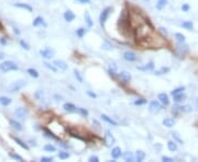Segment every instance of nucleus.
Here are the masks:
<instances>
[{"mask_svg":"<svg viewBox=\"0 0 198 162\" xmlns=\"http://www.w3.org/2000/svg\"><path fill=\"white\" fill-rule=\"evenodd\" d=\"M78 1L82 3H90V0H78Z\"/></svg>","mask_w":198,"mask_h":162,"instance_id":"052dcab7","label":"nucleus"},{"mask_svg":"<svg viewBox=\"0 0 198 162\" xmlns=\"http://www.w3.org/2000/svg\"><path fill=\"white\" fill-rule=\"evenodd\" d=\"M129 20H130V24L133 29L138 28V26L142 25L146 22L144 18L142 17L140 12H135V11H129Z\"/></svg>","mask_w":198,"mask_h":162,"instance_id":"7ed1b4c3","label":"nucleus"},{"mask_svg":"<svg viewBox=\"0 0 198 162\" xmlns=\"http://www.w3.org/2000/svg\"><path fill=\"white\" fill-rule=\"evenodd\" d=\"M146 103V101H145L144 99H140V100H137V101H134V105H143Z\"/></svg>","mask_w":198,"mask_h":162,"instance_id":"8fccbe9b","label":"nucleus"},{"mask_svg":"<svg viewBox=\"0 0 198 162\" xmlns=\"http://www.w3.org/2000/svg\"><path fill=\"white\" fill-rule=\"evenodd\" d=\"M74 75H75V78L78 80V82L83 83V81H84V80H83V77H82V75L79 73V71H77L76 69H75V70H74Z\"/></svg>","mask_w":198,"mask_h":162,"instance_id":"a18cd8bd","label":"nucleus"},{"mask_svg":"<svg viewBox=\"0 0 198 162\" xmlns=\"http://www.w3.org/2000/svg\"><path fill=\"white\" fill-rule=\"evenodd\" d=\"M101 118H103L105 122H107L108 124H110V125H114V126H118V123H117L116 120H114L112 118H110L109 116H107L106 114H103L101 115Z\"/></svg>","mask_w":198,"mask_h":162,"instance_id":"aec40b11","label":"nucleus"},{"mask_svg":"<svg viewBox=\"0 0 198 162\" xmlns=\"http://www.w3.org/2000/svg\"><path fill=\"white\" fill-rule=\"evenodd\" d=\"M85 33H86V30L83 29V28H80V29H78L76 31V34H77V36H78V37H83L85 35Z\"/></svg>","mask_w":198,"mask_h":162,"instance_id":"de8ad7c7","label":"nucleus"},{"mask_svg":"<svg viewBox=\"0 0 198 162\" xmlns=\"http://www.w3.org/2000/svg\"><path fill=\"white\" fill-rule=\"evenodd\" d=\"M111 157L114 159H118V158L121 157V149L119 147H115L112 151H111Z\"/></svg>","mask_w":198,"mask_h":162,"instance_id":"6ab92c4d","label":"nucleus"},{"mask_svg":"<svg viewBox=\"0 0 198 162\" xmlns=\"http://www.w3.org/2000/svg\"><path fill=\"white\" fill-rule=\"evenodd\" d=\"M84 17H85V20H86V23H87V25L89 26V28H91V26L94 25V22H92V19H91V17H90L89 12H88V11H86V12L84 13Z\"/></svg>","mask_w":198,"mask_h":162,"instance_id":"412c9836","label":"nucleus"},{"mask_svg":"<svg viewBox=\"0 0 198 162\" xmlns=\"http://www.w3.org/2000/svg\"><path fill=\"white\" fill-rule=\"evenodd\" d=\"M40 54L42 57H44L45 59H51V58L54 56V50H51V48H45L43 50H40Z\"/></svg>","mask_w":198,"mask_h":162,"instance_id":"9d476101","label":"nucleus"},{"mask_svg":"<svg viewBox=\"0 0 198 162\" xmlns=\"http://www.w3.org/2000/svg\"><path fill=\"white\" fill-rule=\"evenodd\" d=\"M40 25H46L44 23V20H43L42 17H37L34 19V21H33V26H40Z\"/></svg>","mask_w":198,"mask_h":162,"instance_id":"5701e85b","label":"nucleus"},{"mask_svg":"<svg viewBox=\"0 0 198 162\" xmlns=\"http://www.w3.org/2000/svg\"><path fill=\"white\" fill-rule=\"evenodd\" d=\"M144 158H145L144 151H142V150H138V151L135 152V159H137V161H143Z\"/></svg>","mask_w":198,"mask_h":162,"instance_id":"a878e982","label":"nucleus"},{"mask_svg":"<svg viewBox=\"0 0 198 162\" xmlns=\"http://www.w3.org/2000/svg\"><path fill=\"white\" fill-rule=\"evenodd\" d=\"M169 67H162L160 70H156L155 72V75H157V76H161V75H164V73H166V72H169Z\"/></svg>","mask_w":198,"mask_h":162,"instance_id":"72a5a7b5","label":"nucleus"},{"mask_svg":"<svg viewBox=\"0 0 198 162\" xmlns=\"http://www.w3.org/2000/svg\"><path fill=\"white\" fill-rule=\"evenodd\" d=\"M44 65H45V67H46V68H49L50 70H52L53 72H57V67H56V66H53V65H51V64H49V63H44Z\"/></svg>","mask_w":198,"mask_h":162,"instance_id":"37998d69","label":"nucleus"},{"mask_svg":"<svg viewBox=\"0 0 198 162\" xmlns=\"http://www.w3.org/2000/svg\"><path fill=\"white\" fill-rule=\"evenodd\" d=\"M44 150H45V151H49V152H54L56 149H55V147L53 146V145L48 144V145H45V146H44Z\"/></svg>","mask_w":198,"mask_h":162,"instance_id":"58836bf2","label":"nucleus"},{"mask_svg":"<svg viewBox=\"0 0 198 162\" xmlns=\"http://www.w3.org/2000/svg\"><path fill=\"white\" fill-rule=\"evenodd\" d=\"M44 134H45V136L49 137V138H52V139H55V140H58L57 137H56L55 135H54V134L52 133V131H50L49 129H46V128L44 129Z\"/></svg>","mask_w":198,"mask_h":162,"instance_id":"f704fd0d","label":"nucleus"},{"mask_svg":"<svg viewBox=\"0 0 198 162\" xmlns=\"http://www.w3.org/2000/svg\"><path fill=\"white\" fill-rule=\"evenodd\" d=\"M64 19H65V21L72 22L75 19L74 12H73V11H71V10H66L65 12H64Z\"/></svg>","mask_w":198,"mask_h":162,"instance_id":"2eb2a0df","label":"nucleus"},{"mask_svg":"<svg viewBox=\"0 0 198 162\" xmlns=\"http://www.w3.org/2000/svg\"><path fill=\"white\" fill-rule=\"evenodd\" d=\"M173 97H174V101L176 103H182V102H184L185 100H186V94H185L184 92L176 94V95H173Z\"/></svg>","mask_w":198,"mask_h":162,"instance_id":"f3484780","label":"nucleus"},{"mask_svg":"<svg viewBox=\"0 0 198 162\" xmlns=\"http://www.w3.org/2000/svg\"><path fill=\"white\" fill-rule=\"evenodd\" d=\"M177 50H180V54H178V55L180 56H184L185 54H186V52H187L188 50V46L187 45H180V46H177Z\"/></svg>","mask_w":198,"mask_h":162,"instance_id":"bb28decb","label":"nucleus"},{"mask_svg":"<svg viewBox=\"0 0 198 162\" xmlns=\"http://www.w3.org/2000/svg\"><path fill=\"white\" fill-rule=\"evenodd\" d=\"M14 32H16L17 34H19V33H20V32H19V31H18V29H14Z\"/></svg>","mask_w":198,"mask_h":162,"instance_id":"69168bd1","label":"nucleus"},{"mask_svg":"<svg viewBox=\"0 0 198 162\" xmlns=\"http://www.w3.org/2000/svg\"><path fill=\"white\" fill-rule=\"evenodd\" d=\"M58 158L62 160H65V159H68L69 158V153L66 151H60V153H58Z\"/></svg>","mask_w":198,"mask_h":162,"instance_id":"e433bc0d","label":"nucleus"},{"mask_svg":"<svg viewBox=\"0 0 198 162\" xmlns=\"http://www.w3.org/2000/svg\"><path fill=\"white\" fill-rule=\"evenodd\" d=\"M14 114H16V116L19 118V120H24L26 114H28V111H26L25 109H23V107H19V109H17V110L14 111Z\"/></svg>","mask_w":198,"mask_h":162,"instance_id":"9b49d317","label":"nucleus"},{"mask_svg":"<svg viewBox=\"0 0 198 162\" xmlns=\"http://www.w3.org/2000/svg\"><path fill=\"white\" fill-rule=\"evenodd\" d=\"M123 159L126 160V161L130 162V161H133V160H134V157H133V154H132L131 152H124Z\"/></svg>","mask_w":198,"mask_h":162,"instance_id":"473e14b6","label":"nucleus"},{"mask_svg":"<svg viewBox=\"0 0 198 162\" xmlns=\"http://www.w3.org/2000/svg\"><path fill=\"white\" fill-rule=\"evenodd\" d=\"M3 57H5V56H3V54H2V53H0V59H2Z\"/></svg>","mask_w":198,"mask_h":162,"instance_id":"0e129e2a","label":"nucleus"},{"mask_svg":"<svg viewBox=\"0 0 198 162\" xmlns=\"http://www.w3.org/2000/svg\"><path fill=\"white\" fill-rule=\"evenodd\" d=\"M16 7H18V8H21V9H25V10H28L29 12H31L32 11V7L29 5H25V3H16Z\"/></svg>","mask_w":198,"mask_h":162,"instance_id":"7c9ffc66","label":"nucleus"},{"mask_svg":"<svg viewBox=\"0 0 198 162\" xmlns=\"http://www.w3.org/2000/svg\"><path fill=\"white\" fill-rule=\"evenodd\" d=\"M119 78L121 79V81H123V83H128L131 80V75L128 71H121L119 73Z\"/></svg>","mask_w":198,"mask_h":162,"instance_id":"f8f14e48","label":"nucleus"},{"mask_svg":"<svg viewBox=\"0 0 198 162\" xmlns=\"http://www.w3.org/2000/svg\"><path fill=\"white\" fill-rule=\"evenodd\" d=\"M12 139H13V140H14V141H16V142L19 145V146H20V147H22V148H24V149H25V150H28V149H29V147H28V145H26V144H24L23 141H22V140H20V139H19L18 137H13V136H12Z\"/></svg>","mask_w":198,"mask_h":162,"instance_id":"c85d7f7f","label":"nucleus"},{"mask_svg":"<svg viewBox=\"0 0 198 162\" xmlns=\"http://www.w3.org/2000/svg\"><path fill=\"white\" fill-rule=\"evenodd\" d=\"M111 11H112V8H111V7H107V8L103 9V10L101 11L100 16H99V22H100L101 25H103V24L106 23V21L108 20L109 16L111 14Z\"/></svg>","mask_w":198,"mask_h":162,"instance_id":"423d86ee","label":"nucleus"},{"mask_svg":"<svg viewBox=\"0 0 198 162\" xmlns=\"http://www.w3.org/2000/svg\"><path fill=\"white\" fill-rule=\"evenodd\" d=\"M54 65H55L58 69H61V70H64V71L68 69V66L66 65V63H64L63 60H55V61H54Z\"/></svg>","mask_w":198,"mask_h":162,"instance_id":"dca6fc26","label":"nucleus"},{"mask_svg":"<svg viewBox=\"0 0 198 162\" xmlns=\"http://www.w3.org/2000/svg\"><path fill=\"white\" fill-rule=\"evenodd\" d=\"M162 110V105H161V102H158V101H152L149 105V111H150L152 114H157L160 113Z\"/></svg>","mask_w":198,"mask_h":162,"instance_id":"0eeeda50","label":"nucleus"},{"mask_svg":"<svg viewBox=\"0 0 198 162\" xmlns=\"http://www.w3.org/2000/svg\"><path fill=\"white\" fill-rule=\"evenodd\" d=\"M105 144L107 147H111L115 144V137L111 135L109 131H106L105 133Z\"/></svg>","mask_w":198,"mask_h":162,"instance_id":"6e6552de","label":"nucleus"},{"mask_svg":"<svg viewBox=\"0 0 198 162\" xmlns=\"http://www.w3.org/2000/svg\"><path fill=\"white\" fill-rule=\"evenodd\" d=\"M103 50H112V47H111L110 43H108L107 41L103 43Z\"/></svg>","mask_w":198,"mask_h":162,"instance_id":"09e8293b","label":"nucleus"},{"mask_svg":"<svg viewBox=\"0 0 198 162\" xmlns=\"http://www.w3.org/2000/svg\"><path fill=\"white\" fill-rule=\"evenodd\" d=\"M123 58L128 61H135L138 59V56L134 52H131V50H127V52L123 53Z\"/></svg>","mask_w":198,"mask_h":162,"instance_id":"1a4fd4ad","label":"nucleus"},{"mask_svg":"<svg viewBox=\"0 0 198 162\" xmlns=\"http://www.w3.org/2000/svg\"><path fill=\"white\" fill-rule=\"evenodd\" d=\"M55 99H57L56 101H62V99H63V98H62V97H58V95H55Z\"/></svg>","mask_w":198,"mask_h":162,"instance_id":"e2e57ef3","label":"nucleus"},{"mask_svg":"<svg viewBox=\"0 0 198 162\" xmlns=\"http://www.w3.org/2000/svg\"><path fill=\"white\" fill-rule=\"evenodd\" d=\"M26 86V81L25 80H18V81H14L10 86L8 87V91L9 92H17L19 90H21L22 88Z\"/></svg>","mask_w":198,"mask_h":162,"instance_id":"39448f33","label":"nucleus"},{"mask_svg":"<svg viewBox=\"0 0 198 162\" xmlns=\"http://www.w3.org/2000/svg\"><path fill=\"white\" fill-rule=\"evenodd\" d=\"M10 157L14 160H18V161H23V158H22L21 156H19V154H17V153H13V152H10Z\"/></svg>","mask_w":198,"mask_h":162,"instance_id":"49530a36","label":"nucleus"},{"mask_svg":"<svg viewBox=\"0 0 198 162\" xmlns=\"http://www.w3.org/2000/svg\"><path fill=\"white\" fill-rule=\"evenodd\" d=\"M77 112H78L82 116H84V117L88 116V111L85 110V109H83V107H78V109H77Z\"/></svg>","mask_w":198,"mask_h":162,"instance_id":"79ce46f5","label":"nucleus"},{"mask_svg":"<svg viewBox=\"0 0 198 162\" xmlns=\"http://www.w3.org/2000/svg\"><path fill=\"white\" fill-rule=\"evenodd\" d=\"M144 1H149V0H144Z\"/></svg>","mask_w":198,"mask_h":162,"instance_id":"338daca9","label":"nucleus"},{"mask_svg":"<svg viewBox=\"0 0 198 162\" xmlns=\"http://www.w3.org/2000/svg\"><path fill=\"white\" fill-rule=\"evenodd\" d=\"M163 125L166 126V127H169V128H172L175 125V120H173V118H165V120H163Z\"/></svg>","mask_w":198,"mask_h":162,"instance_id":"b1692460","label":"nucleus"},{"mask_svg":"<svg viewBox=\"0 0 198 162\" xmlns=\"http://www.w3.org/2000/svg\"><path fill=\"white\" fill-rule=\"evenodd\" d=\"M87 94H88V95H89L90 98H94V99H95V98L97 97V95H96L95 93H92L91 91H88V92H87Z\"/></svg>","mask_w":198,"mask_h":162,"instance_id":"4d7b16f0","label":"nucleus"},{"mask_svg":"<svg viewBox=\"0 0 198 162\" xmlns=\"http://www.w3.org/2000/svg\"><path fill=\"white\" fill-rule=\"evenodd\" d=\"M116 70H117V66L115 65V64H110V65H109V73H110L111 76H115Z\"/></svg>","mask_w":198,"mask_h":162,"instance_id":"4c0bfd02","label":"nucleus"},{"mask_svg":"<svg viewBox=\"0 0 198 162\" xmlns=\"http://www.w3.org/2000/svg\"><path fill=\"white\" fill-rule=\"evenodd\" d=\"M133 34H134L135 39H137L138 41H141V39H145V37H148V36H150V35L153 34V28H152V25H151L148 21V22H145L144 24H142V25L135 28L134 31H133Z\"/></svg>","mask_w":198,"mask_h":162,"instance_id":"f03ea898","label":"nucleus"},{"mask_svg":"<svg viewBox=\"0 0 198 162\" xmlns=\"http://www.w3.org/2000/svg\"><path fill=\"white\" fill-rule=\"evenodd\" d=\"M182 26L186 30H193L194 24H193V22H192V21H185V22H183V23H182Z\"/></svg>","mask_w":198,"mask_h":162,"instance_id":"2f4dec72","label":"nucleus"},{"mask_svg":"<svg viewBox=\"0 0 198 162\" xmlns=\"http://www.w3.org/2000/svg\"><path fill=\"white\" fill-rule=\"evenodd\" d=\"M182 10L185 11V12H187L188 10H189V5H187V3H185V5L182 6Z\"/></svg>","mask_w":198,"mask_h":162,"instance_id":"5fc2aeb1","label":"nucleus"},{"mask_svg":"<svg viewBox=\"0 0 198 162\" xmlns=\"http://www.w3.org/2000/svg\"><path fill=\"white\" fill-rule=\"evenodd\" d=\"M172 137H173V139H174L175 141H177L178 144H183V140L181 139L180 135H178L177 133H173V134H172Z\"/></svg>","mask_w":198,"mask_h":162,"instance_id":"c03bdc74","label":"nucleus"},{"mask_svg":"<svg viewBox=\"0 0 198 162\" xmlns=\"http://www.w3.org/2000/svg\"><path fill=\"white\" fill-rule=\"evenodd\" d=\"M160 30H161V32H162V33H163L164 35H167V31H166V29H164V28H161V29H160Z\"/></svg>","mask_w":198,"mask_h":162,"instance_id":"bf43d9fd","label":"nucleus"},{"mask_svg":"<svg viewBox=\"0 0 198 162\" xmlns=\"http://www.w3.org/2000/svg\"><path fill=\"white\" fill-rule=\"evenodd\" d=\"M167 1L169 0H157V2H156L155 7L157 10H162V9L165 8V6L167 5Z\"/></svg>","mask_w":198,"mask_h":162,"instance_id":"4be33fe9","label":"nucleus"},{"mask_svg":"<svg viewBox=\"0 0 198 162\" xmlns=\"http://www.w3.org/2000/svg\"><path fill=\"white\" fill-rule=\"evenodd\" d=\"M0 70H2L3 72H8V71H14L18 70V66L16 63H13L11 60H7L3 63L0 64Z\"/></svg>","mask_w":198,"mask_h":162,"instance_id":"20e7f679","label":"nucleus"},{"mask_svg":"<svg viewBox=\"0 0 198 162\" xmlns=\"http://www.w3.org/2000/svg\"><path fill=\"white\" fill-rule=\"evenodd\" d=\"M162 160H163L164 162H173V159L172 158H169V157H162Z\"/></svg>","mask_w":198,"mask_h":162,"instance_id":"6e6d98bb","label":"nucleus"},{"mask_svg":"<svg viewBox=\"0 0 198 162\" xmlns=\"http://www.w3.org/2000/svg\"><path fill=\"white\" fill-rule=\"evenodd\" d=\"M138 43L141 45V46L148 48V47H153V48H158V47H162L165 45V39H163L160 35H155L153 32V34L150 35V36L145 37V39H141V41H138Z\"/></svg>","mask_w":198,"mask_h":162,"instance_id":"f257e3e1","label":"nucleus"},{"mask_svg":"<svg viewBox=\"0 0 198 162\" xmlns=\"http://www.w3.org/2000/svg\"><path fill=\"white\" fill-rule=\"evenodd\" d=\"M167 148H169V151H176L177 150V144L175 142V140L174 141H169L167 142Z\"/></svg>","mask_w":198,"mask_h":162,"instance_id":"cd10ccee","label":"nucleus"},{"mask_svg":"<svg viewBox=\"0 0 198 162\" xmlns=\"http://www.w3.org/2000/svg\"><path fill=\"white\" fill-rule=\"evenodd\" d=\"M63 109H64V111L67 113H74L77 111V107L75 106L73 103H65V104L63 105Z\"/></svg>","mask_w":198,"mask_h":162,"instance_id":"4468645a","label":"nucleus"},{"mask_svg":"<svg viewBox=\"0 0 198 162\" xmlns=\"http://www.w3.org/2000/svg\"><path fill=\"white\" fill-rule=\"evenodd\" d=\"M175 39H176L180 43L185 42V35H183L182 33H176V34H175Z\"/></svg>","mask_w":198,"mask_h":162,"instance_id":"a19ab883","label":"nucleus"},{"mask_svg":"<svg viewBox=\"0 0 198 162\" xmlns=\"http://www.w3.org/2000/svg\"><path fill=\"white\" fill-rule=\"evenodd\" d=\"M10 125L12 126L14 129H17V131H22V125L20 123H18V122H16V120H10Z\"/></svg>","mask_w":198,"mask_h":162,"instance_id":"c756f323","label":"nucleus"},{"mask_svg":"<svg viewBox=\"0 0 198 162\" xmlns=\"http://www.w3.org/2000/svg\"><path fill=\"white\" fill-rule=\"evenodd\" d=\"M28 73H29L31 77H33V78H39V72H37V71L35 70V69H33V68L28 69Z\"/></svg>","mask_w":198,"mask_h":162,"instance_id":"c9c22d12","label":"nucleus"},{"mask_svg":"<svg viewBox=\"0 0 198 162\" xmlns=\"http://www.w3.org/2000/svg\"><path fill=\"white\" fill-rule=\"evenodd\" d=\"M11 102H12V100L9 99V98H7V97L0 98V103H1V105H3V106H8V105L11 104Z\"/></svg>","mask_w":198,"mask_h":162,"instance_id":"393cba45","label":"nucleus"},{"mask_svg":"<svg viewBox=\"0 0 198 162\" xmlns=\"http://www.w3.org/2000/svg\"><path fill=\"white\" fill-rule=\"evenodd\" d=\"M184 90H185L184 87H180V88H176V89L173 90V91L171 92V94H172V95H176V94L182 93V92H184Z\"/></svg>","mask_w":198,"mask_h":162,"instance_id":"ea45409f","label":"nucleus"},{"mask_svg":"<svg viewBox=\"0 0 198 162\" xmlns=\"http://www.w3.org/2000/svg\"><path fill=\"white\" fill-rule=\"evenodd\" d=\"M58 145H60V146H62L63 148H68V145H65L64 142H60Z\"/></svg>","mask_w":198,"mask_h":162,"instance_id":"680f3d73","label":"nucleus"},{"mask_svg":"<svg viewBox=\"0 0 198 162\" xmlns=\"http://www.w3.org/2000/svg\"><path fill=\"white\" fill-rule=\"evenodd\" d=\"M138 69H140V70H144V71H151L154 69V63L153 61H150L149 64H146V65H144L143 67H139L138 66L137 67Z\"/></svg>","mask_w":198,"mask_h":162,"instance_id":"a211bd4d","label":"nucleus"},{"mask_svg":"<svg viewBox=\"0 0 198 162\" xmlns=\"http://www.w3.org/2000/svg\"><path fill=\"white\" fill-rule=\"evenodd\" d=\"M88 161L89 162H98L99 161V158H98L97 156H91V157L88 159Z\"/></svg>","mask_w":198,"mask_h":162,"instance_id":"603ef678","label":"nucleus"},{"mask_svg":"<svg viewBox=\"0 0 198 162\" xmlns=\"http://www.w3.org/2000/svg\"><path fill=\"white\" fill-rule=\"evenodd\" d=\"M41 161L42 162H52L53 158L52 157H43L42 159H41Z\"/></svg>","mask_w":198,"mask_h":162,"instance_id":"864d4df0","label":"nucleus"},{"mask_svg":"<svg viewBox=\"0 0 198 162\" xmlns=\"http://www.w3.org/2000/svg\"><path fill=\"white\" fill-rule=\"evenodd\" d=\"M20 45H21V46L23 47L24 50H30V46H29V45H28V44H26L25 42H24L23 39H21V41H20Z\"/></svg>","mask_w":198,"mask_h":162,"instance_id":"3c124183","label":"nucleus"},{"mask_svg":"<svg viewBox=\"0 0 198 162\" xmlns=\"http://www.w3.org/2000/svg\"><path fill=\"white\" fill-rule=\"evenodd\" d=\"M157 99L160 100V102L162 103L163 105L167 106L169 104V95L166 93H160L157 95Z\"/></svg>","mask_w":198,"mask_h":162,"instance_id":"ddd939ff","label":"nucleus"},{"mask_svg":"<svg viewBox=\"0 0 198 162\" xmlns=\"http://www.w3.org/2000/svg\"><path fill=\"white\" fill-rule=\"evenodd\" d=\"M0 43H1L2 45H6V44H7V39H6L5 37H2V39H0Z\"/></svg>","mask_w":198,"mask_h":162,"instance_id":"13d9d810","label":"nucleus"}]
</instances>
